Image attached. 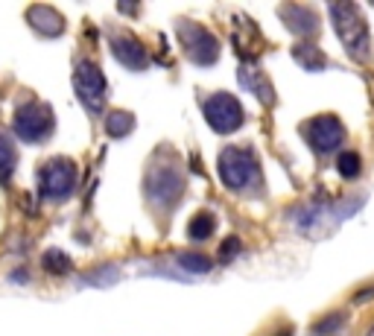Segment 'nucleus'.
Segmentation results:
<instances>
[{
  "label": "nucleus",
  "mask_w": 374,
  "mask_h": 336,
  "mask_svg": "<svg viewBox=\"0 0 374 336\" xmlns=\"http://www.w3.org/2000/svg\"><path fill=\"white\" fill-rule=\"evenodd\" d=\"M343 322H345V316H339V313H336V316H331V318H324V322H319L313 333H316V336H324V333H333V330H336V325H343Z\"/></svg>",
  "instance_id": "nucleus-21"
},
{
  "label": "nucleus",
  "mask_w": 374,
  "mask_h": 336,
  "mask_svg": "<svg viewBox=\"0 0 374 336\" xmlns=\"http://www.w3.org/2000/svg\"><path fill=\"white\" fill-rule=\"evenodd\" d=\"M73 91L79 97V103L85 106V111L100 114L106 108V76L91 59L76 62L73 71Z\"/></svg>",
  "instance_id": "nucleus-6"
},
{
  "label": "nucleus",
  "mask_w": 374,
  "mask_h": 336,
  "mask_svg": "<svg viewBox=\"0 0 374 336\" xmlns=\"http://www.w3.org/2000/svg\"><path fill=\"white\" fill-rule=\"evenodd\" d=\"M178 38H182V47H185V56L193 62V64H214L220 59V41L214 32H208L205 27L193 24V21H182L178 24Z\"/></svg>",
  "instance_id": "nucleus-8"
},
{
  "label": "nucleus",
  "mask_w": 374,
  "mask_h": 336,
  "mask_svg": "<svg viewBox=\"0 0 374 336\" xmlns=\"http://www.w3.org/2000/svg\"><path fill=\"white\" fill-rule=\"evenodd\" d=\"M143 188H146V199H150L152 205L170 211L185 193V173L178 170L175 164H155V167H150V173H146Z\"/></svg>",
  "instance_id": "nucleus-3"
},
{
  "label": "nucleus",
  "mask_w": 374,
  "mask_h": 336,
  "mask_svg": "<svg viewBox=\"0 0 374 336\" xmlns=\"http://www.w3.org/2000/svg\"><path fill=\"white\" fill-rule=\"evenodd\" d=\"M178 266H182L185 272L205 275V272H210V266H214V260H210L208 255H199V251H187V255H178Z\"/></svg>",
  "instance_id": "nucleus-19"
},
{
  "label": "nucleus",
  "mask_w": 374,
  "mask_h": 336,
  "mask_svg": "<svg viewBox=\"0 0 374 336\" xmlns=\"http://www.w3.org/2000/svg\"><path fill=\"white\" fill-rule=\"evenodd\" d=\"M108 44H111V56L123 67H129V71H146L150 67V53H146V47L132 32H111Z\"/></svg>",
  "instance_id": "nucleus-10"
},
{
  "label": "nucleus",
  "mask_w": 374,
  "mask_h": 336,
  "mask_svg": "<svg viewBox=\"0 0 374 336\" xmlns=\"http://www.w3.org/2000/svg\"><path fill=\"white\" fill-rule=\"evenodd\" d=\"M331 18H333V29L339 41H343L345 53L357 62H363L368 56V47H371V38H368V24L360 15L354 4H333L331 9Z\"/></svg>",
  "instance_id": "nucleus-1"
},
{
  "label": "nucleus",
  "mask_w": 374,
  "mask_h": 336,
  "mask_svg": "<svg viewBox=\"0 0 374 336\" xmlns=\"http://www.w3.org/2000/svg\"><path fill=\"white\" fill-rule=\"evenodd\" d=\"M237 251H240V240H237V237H229V240L220 246V258H222V260H231Z\"/></svg>",
  "instance_id": "nucleus-22"
},
{
  "label": "nucleus",
  "mask_w": 374,
  "mask_h": 336,
  "mask_svg": "<svg viewBox=\"0 0 374 336\" xmlns=\"http://www.w3.org/2000/svg\"><path fill=\"white\" fill-rule=\"evenodd\" d=\"M76 184H79V170L71 158H53L38 170V188L44 199L53 202L68 199L76 190Z\"/></svg>",
  "instance_id": "nucleus-5"
},
{
  "label": "nucleus",
  "mask_w": 374,
  "mask_h": 336,
  "mask_svg": "<svg viewBox=\"0 0 374 336\" xmlns=\"http://www.w3.org/2000/svg\"><path fill=\"white\" fill-rule=\"evenodd\" d=\"M240 82L246 85L260 103L264 106H272L275 103V91H272V82L264 76V71L260 67H252V64H243L240 67Z\"/></svg>",
  "instance_id": "nucleus-13"
},
{
  "label": "nucleus",
  "mask_w": 374,
  "mask_h": 336,
  "mask_svg": "<svg viewBox=\"0 0 374 336\" xmlns=\"http://www.w3.org/2000/svg\"><path fill=\"white\" fill-rule=\"evenodd\" d=\"M292 59H296L304 71H322L324 64H328V59H324V53L319 47L313 44H299V47H292Z\"/></svg>",
  "instance_id": "nucleus-15"
},
{
  "label": "nucleus",
  "mask_w": 374,
  "mask_h": 336,
  "mask_svg": "<svg viewBox=\"0 0 374 336\" xmlns=\"http://www.w3.org/2000/svg\"><path fill=\"white\" fill-rule=\"evenodd\" d=\"M301 132H304L307 144H310L322 155L333 153V149H339L343 141H345V126L339 123L336 114H319V117H313V120H307L301 126Z\"/></svg>",
  "instance_id": "nucleus-9"
},
{
  "label": "nucleus",
  "mask_w": 374,
  "mask_h": 336,
  "mask_svg": "<svg viewBox=\"0 0 374 336\" xmlns=\"http://www.w3.org/2000/svg\"><path fill=\"white\" fill-rule=\"evenodd\" d=\"M106 132H108V138H126V134H132L135 132V117L129 114V111H111L106 117Z\"/></svg>",
  "instance_id": "nucleus-16"
},
{
  "label": "nucleus",
  "mask_w": 374,
  "mask_h": 336,
  "mask_svg": "<svg viewBox=\"0 0 374 336\" xmlns=\"http://www.w3.org/2000/svg\"><path fill=\"white\" fill-rule=\"evenodd\" d=\"M27 21L32 24V29H38L41 36H50V38H56V36L64 32V18L50 6H29L27 9Z\"/></svg>",
  "instance_id": "nucleus-11"
},
{
  "label": "nucleus",
  "mask_w": 374,
  "mask_h": 336,
  "mask_svg": "<svg viewBox=\"0 0 374 336\" xmlns=\"http://www.w3.org/2000/svg\"><path fill=\"white\" fill-rule=\"evenodd\" d=\"M214 228H217V220H214V214H208V211H202V214H196L193 220L187 223V237L190 240H208L210 234H214Z\"/></svg>",
  "instance_id": "nucleus-17"
},
{
  "label": "nucleus",
  "mask_w": 374,
  "mask_h": 336,
  "mask_svg": "<svg viewBox=\"0 0 374 336\" xmlns=\"http://www.w3.org/2000/svg\"><path fill=\"white\" fill-rule=\"evenodd\" d=\"M336 170H339V176H343V178H357L363 173V161H360V155H357V153H343L336 158Z\"/></svg>",
  "instance_id": "nucleus-20"
},
{
  "label": "nucleus",
  "mask_w": 374,
  "mask_h": 336,
  "mask_svg": "<svg viewBox=\"0 0 374 336\" xmlns=\"http://www.w3.org/2000/svg\"><path fill=\"white\" fill-rule=\"evenodd\" d=\"M53 123H56L53 108L38 103V99H29V103L18 106V111H15L12 129L24 144H41L47 134L53 132Z\"/></svg>",
  "instance_id": "nucleus-4"
},
{
  "label": "nucleus",
  "mask_w": 374,
  "mask_h": 336,
  "mask_svg": "<svg viewBox=\"0 0 374 336\" xmlns=\"http://www.w3.org/2000/svg\"><path fill=\"white\" fill-rule=\"evenodd\" d=\"M15 167H18V149L15 144L0 132V184H9Z\"/></svg>",
  "instance_id": "nucleus-14"
},
{
  "label": "nucleus",
  "mask_w": 374,
  "mask_h": 336,
  "mask_svg": "<svg viewBox=\"0 0 374 336\" xmlns=\"http://www.w3.org/2000/svg\"><path fill=\"white\" fill-rule=\"evenodd\" d=\"M278 15L287 21L289 32H296V36H313V32L319 29L316 12L307 9V6H281Z\"/></svg>",
  "instance_id": "nucleus-12"
},
{
  "label": "nucleus",
  "mask_w": 374,
  "mask_h": 336,
  "mask_svg": "<svg viewBox=\"0 0 374 336\" xmlns=\"http://www.w3.org/2000/svg\"><path fill=\"white\" fill-rule=\"evenodd\" d=\"M41 263H44V269H47L50 275H68L71 269H73V260L64 255V251H59V248H50V251H47Z\"/></svg>",
  "instance_id": "nucleus-18"
},
{
  "label": "nucleus",
  "mask_w": 374,
  "mask_h": 336,
  "mask_svg": "<svg viewBox=\"0 0 374 336\" xmlns=\"http://www.w3.org/2000/svg\"><path fill=\"white\" fill-rule=\"evenodd\" d=\"M202 111H205V120L208 126L220 132V134H231L243 126V120H246V114H243V106L237 103V97L225 94V91H217L210 94L205 103H202Z\"/></svg>",
  "instance_id": "nucleus-7"
},
{
  "label": "nucleus",
  "mask_w": 374,
  "mask_h": 336,
  "mask_svg": "<svg viewBox=\"0 0 374 336\" xmlns=\"http://www.w3.org/2000/svg\"><path fill=\"white\" fill-rule=\"evenodd\" d=\"M217 170H220V178L229 190H246L260 181L257 158L249 146H225L220 153Z\"/></svg>",
  "instance_id": "nucleus-2"
},
{
  "label": "nucleus",
  "mask_w": 374,
  "mask_h": 336,
  "mask_svg": "<svg viewBox=\"0 0 374 336\" xmlns=\"http://www.w3.org/2000/svg\"><path fill=\"white\" fill-rule=\"evenodd\" d=\"M371 336H374V330H371Z\"/></svg>",
  "instance_id": "nucleus-23"
}]
</instances>
